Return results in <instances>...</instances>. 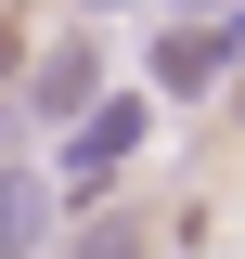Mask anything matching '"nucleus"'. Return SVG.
Returning <instances> with one entry per match:
<instances>
[{
	"mask_svg": "<svg viewBox=\"0 0 245 259\" xmlns=\"http://www.w3.org/2000/svg\"><path fill=\"white\" fill-rule=\"evenodd\" d=\"M142 130H155V104H142V91H103L91 117L65 130V168H52V182L78 194V207H103V194H116V168L142 156Z\"/></svg>",
	"mask_w": 245,
	"mask_h": 259,
	"instance_id": "f257e3e1",
	"label": "nucleus"
},
{
	"mask_svg": "<svg viewBox=\"0 0 245 259\" xmlns=\"http://www.w3.org/2000/svg\"><path fill=\"white\" fill-rule=\"evenodd\" d=\"M91 104H103V65L78 52V39L26 65V117H39V130H78V117H91Z\"/></svg>",
	"mask_w": 245,
	"mask_h": 259,
	"instance_id": "f03ea898",
	"label": "nucleus"
},
{
	"mask_svg": "<svg viewBox=\"0 0 245 259\" xmlns=\"http://www.w3.org/2000/svg\"><path fill=\"white\" fill-rule=\"evenodd\" d=\"M219 78H232V39H219V26H168V39H155V91H168V104H207Z\"/></svg>",
	"mask_w": 245,
	"mask_h": 259,
	"instance_id": "7ed1b4c3",
	"label": "nucleus"
},
{
	"mask_svg": "<svg viewBox=\"0 0 245 259\" xmlns=\"http://www.w3.org/2000/svg\"><path fill=\"white\" fill-rule=\"evenodd\" d=\"M39 246H52V182L0 168V259H39Z\"/></svg>",
	"mask_w": 245,
	"mask_h": 259,
	"instance_id": "20e7f679",
	"label": "nucleus"
},
{
	"mask_svg": "<svg viewBox=\"0 0 245 259\" xmlns=\"http://www.w3.org/2000/svg\"><path fill=\"white\" fill-rule=\"evenodd\" d=\"M142 246H155V233H142V207H91L65 259H142Z\"/></svg>",
	"mask_w": 245,
	"mask_h": 259,
	"instance_id": "39448f33",
	"label": "nucleus"
},
{
	"mask_svg": "<svg viewBox=\"0 0 245 259\" xmlns=\"http://www.w3.org/2000/svg\"><path fill=\"white\" fill-rule=\"evenodd\" d=\"M219 39H232V65H245V0H232V13H219Z\"/></svg>",
	"mask_w": 245,
	"mask_h": 259,
	"instance_id": "423d86ee",
	"label": "nucleus"
},
{
	"mask_svg": "<svg viewBox=\"0 0 245 259\" xmlns=\"http://www.w3.org/2000/svg\"><path fill=\"white\" fill-rule=\"evenodd\" d=\"M181 26H219V0H181Z\"/></svg>",
	"mask_w": 245,
	"mask_h": 259,
	"instance_id": "0eeeda50",
	"label": "nucleus"
},
{
	"mask_svg": "<svg viewBox=\"0 0 245 259\" xmlns=\"http://www.w3.org/2000/svg\"><path fill=\"white\" fill-rule=\"evenodd\" d=\"M78 13H116V0H78Z\"/></svg>",
	"mask_w": 245,
	"mask_h": 259,
	"instance_id": "6e6552de",
	"label": "nucleus"
}]
</instances>
